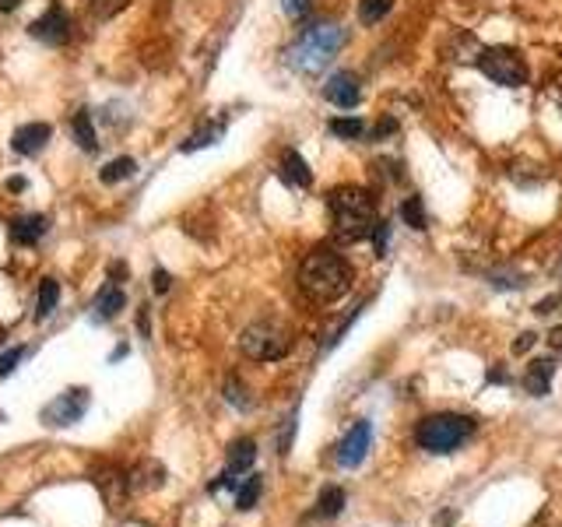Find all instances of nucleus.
Returning a JSON list of instances; mask_svg holds the SVG:
<instances>
[{
    "instance_id": "nucleus-1",
    "label": "nucleus",
    "mask_w": 562,
    "mask_h": 527,
    "mask_svg": "<svg viewBox=\"0 0 562 527\" xmlns=\"http://www.w3.org/2000/svg\"><path fill=\"white\" fill-rule=\"evenodd\" d=\"M327 211H331V229L337 243H362L373 239L380 215H376V201L366 186L344 183L327 194Z\"/></svg>"
},
{
    "instance_id": "nucleus-2",
    "label": "nucleus",
    "mask_w": 562,
    "mask_h": 527,
    "mask_svg": "<svg viewBox=\"0 0 562 527\" xmlns=\"http://www.w3.org/2000/svg\"><path fill=\"white\" fill-rule=\"evenodd\" d=\"M299 289L313 302H337L351 289V264L331 246H317L299 264Z\"/></svg>"
},
{
    "instance_id": "nucleus-3",
    "label": "nucleus",
    "mask_w": 562,
    "mask_h": 527,
    "mask_svg": "<svg viewBox=\"0 0 562 527\" xmlns=\"http://www.w3.org/2000/svg\"><path fill=\"white\" fill-rule=\"evenodd\" d=\"M341 46H344V29H341L337 21H320V25H310V29L292 43V50L285 54V60H288V67H292L295 74L317 78V74H324L327 63L341 54Z\"/></svg>"
},
{
    "instance_id": "nucleus-4",
    "label": "nucleus",
    "mask_w": 562,
    "mask_h": 527,
    "mask_svg": "<svg viewBox=\"0 0 562 527\" xmlns=\"http://www.w3.org/2000/svg\"><path fill=\"white\" fill-rule=\"evenodd\" d=\"M475 432V418L457 415V411H440L418 422L415 429V443L426 454H457Z\"/></svg>"
},
{
    "instance_id": "nucleus-5",
    "label": "nucleus",
    "mask_w": 562,
    "mask_h": 527,
    "mask_svg": "<svg viewBox=\"0 0 562 527\" xmlns=\"http://www.w3.org/2000/svg\"><path fill=\"white\" fill-rule=\"evenodd\" d=\"M239 349L246 358L253 362H278L292 349V334L278 327L275 320H260V324H250L239 338Z\"/></svg>"
},
{
    "instance_id": "nucleus-6",
    "label": "nucleus",
    "mask_w": 562,
    "mask_h": 527,
    "mask_svg": "<svg viewBox=\"0 0 562 527\" xmlns=\"http://www.w3.org/2000/svg\"><path fill=\"white\" fill-rule=\"evenodd\" d=\"M475 63L489 81H496L503 88H520L527 81V63L509 46H485V50H478Z\"/></svg>"
},
{
    "instance_id": "nucleus-7",
    "label": "nucleus",
    "mask_w": 562,
    "mask_h": 527,
    "mask_svg": "<svg viewBox=\"0 0 562 527\" xmlns=\"http://www.w3.org/2000/svg\"><path fill=\"white\" fill-rule=\"evenodd\" d=\"M92 405V394L85 387H70L63 394H56L54 401L43 408V425L50 429H63V425H74L85 418V411Z\"/></svg>"
},
{
    "instance_id": "nucleus-8",
    "label": "nucleus",
    "mask_w": 562,
    "mask_h": 527,
    "mask_svg": "<svg viewBox=\"0 0 562 527\" xmlns=\"http://www.w3.org/2000/svg\"><path fill=\"white\" fill-rule=\"evenodd\" d=\"M92 482L103 492V499L110 503V510H116L127 496H130V468L120 465H95L92 468Z\"/></svg>"
},
{
    "instance_id": "nucleus-9",
    "label": "nucleus",
    "mask_w": 562,
    "mask_h": 527,
    "mask_svg": "<svg viewBox=\"0 0 562 527\" xmlns=\"http://www.w3.org/2000/svg\"><path fill=\"white\" fill-rule=\"evenodd\" d=\"M29 32H32V39H39V43H46V46H60V43H67L70 39V14L54 4L43 18H36L32 25H29Z\"/></svg>"
},
{
    "instance_id": "nucleus-10",
    "label": "nucleus",
    "mask_w": 562,
    "mask_h": 527,
    "mask_svg": "<svg viewBox=\"0 0 562 527\" xmlns=\"http://www.w3.org/2000/svg\"><path fill=\"white\" fill-rule=\"evenodd\" d=\"M369 443H373V425L369 422H355L348 429V436L341 440V447H337V465L341 468H359L366 461V454H369Z\"/></svg>"
},
{
    "instance_id": "nucleus-11",
    "label": "nucleus",
    "mask_w": 562,
    "mask_h": 527,
    "mask_svg": "<svg viewBox=\"0 0 562 527\" xmlns=\"http://www.w3.org/2000/svg\"><path fill=\"white\" fill-rule=\"evenodd\" d=\"M324 99L337 106V110H355L359 106V99H362V88H359V78L351 74V70H337L327 78V85H324Z\"/></svg>"
},
{
    "instance_id": "nucleus-12",
    "label": "nucleus",
    "mask_w": 562,
    "mask_h": 527,
    "mask_svg": "<svg viewBox=\"0 0 562 527\" xmlns=\"http://www.w3.org/2000/svg\"><path fill=\"white\" fill-rule=\"evenodd\" d=\"M257 457V443L253 440H236L228 447V461H225V474L211 485V489H222V485H239V474L253 465Z\"/></svg>"
},
{
    "instance_id": "nucleus-13",
    "label": "nucleus",
    "mask_w": 562,
    "mask_h": 527,
    "mask_svg": "<svg viewBox=\"0 0 562 527\" xmlns=\"http://www.w3.org/2000/svg\"><path fill=\"white\" fill-rule=\"evenodd\" d=\"M50 137H54V127L50 123H25V127H18L14 130V137H11V148L18 152V155H39L46 144H50Z\"/></svg>"
},
{
    "instance_id": "nucleus-14",
    "label": "nucleus",
    "mask_w": 562,
    "mask_h": 527,
    "mask_svg": "<svg viewBox=\"0 0 562 527\" xmlns=\"http://www.w3.org/2000/svg\"><path fill=\"white\" fill-rule=\"evenodd\" d=\"M50 229V218L46 215H21V218H14L11 222V243H18V246H36L43 235Z\"/></svg>"
},
{
    "instance_id": "nucleus-15",
    "label": "nucleus",
    "mask_w": 562,
    "mask_h": 527,
    "mask_svg": "<svg viewBox=\"0 0 562 527\" xmlns=\"http://www.w3.org/2000/svg\"><path fill=\"white\" fill-rule=\"evenodd\" d=\"M123 306H127V295H123V289H120L116 282H110V285H103L99 295L92 299V320H95V324H106Z\"/></svg>"
},
{
    "instance_id": "nucleus-16",
    "label": "nucleus",
    "mask_w": 562,
    "mask_h": 527,
    "mask_svg": "<svg viewBox=\"0 0 562 527\" xmlns=\"http://www.w3.org/2000/svg\"><path fill=\"white\" fill-rule=\"evenodd\" d=\"M552 376H556V362L552 358H534L524 373V391L534 398H545L552 391Z\"/></svg>"
},
{
    "instance_id": "nucleus-17",
    "label": "nucleus",
    "mask_w": 562,
    "mask_h": 527,
    "mask_svg": "<svg viewBox=\"0 0 562 527\" xmlns=\"http://www.w3.org/2000/svg\"><path fill=\"white\" fill-rule=\"evenodd\" d=\"M166 485V468L159 461H141L130 468V492H155Z\"/></svg>"
},
{
    "instance_id": "nucleus-18",
    "label": "nucleus",
    "mask_w": 562,
    "mask_h": 527,
    "mask_svg": "<svg viewBox=\"0 0 562 527\" xmlns=\"http://www.w3.org/2000/svg\"><path fill=\"white\" fill-rule=\"evenodd\" d=\"M281 179H285L288 186H302V190L313 183V173H310L306 159H302L299 152H292V148L281 155Z\"/></svg>"
},
{
    "instance_id": "nucleus-19",
    "label": "nucleus",
    "mask_w": 562,
    "mask_h": 527,
    "mask_svg": "<svg viewBox=\"0 0 562 527\" xmlns=\"http://www.w3.org/2000/svg\"><path fill=\"white\" fill-rule=\"evenodd\" d=\"M70 130H74V141L81 152H95L99 141H95V123H92V113L88 110H78L74 119H70Z\"/></svg>"
},
{
    "instance_id": "nucleus-20",
    "label": "nucleus",
    "mask_w": 562,
    "mask_h": 527,
    "mask_svg": "<svg viewBox=\"0 0 562 527\" xmlns=\"http://www.w3.org/2000/svg\"><path fill=\"white\" fill-rule=\"evenodd\" d=\"M56 299H60V285H56V278H43V285H39V295H36V320H46L50 313H54Z\"/></svg>"
},
{
    "instance_id": "nucleus-21",
    "label": "nucleus",
    "mask_w": 562,
    "mask_h": 527,
    "mask_svg": "<svg viewBox=\"0 0 562 527\" xmlns=\"http://www.w3.org/2000/svg\"><path fill=\"white\" fill-rule=\"evenodd\" d=\"M225 134V123H208V127H201L197 134H190L186 141H183V152H197V148H211V144H219V137Z\"/></svg>"
},
{
    "instance_id": "nucleus-22",
    "label": "nucleus",
    "mask_w": 562,
    "mask_h": 527,
    "mask_svg": "<svg viewBox=\"0 0 562 527\" xmlns=\"http://www.w3.org/2000/svg\"><path fill=\"white\" fill-rule=\"evenodd\" d=\"M260 489H264L260 474H250V478L236 489V510H253V506H257V499H260Z\"/></svg>"
},
{
    "instance_id": "nucleus-23",
    "label": "nucleus",
    "mask_w": 562,
    "mask_h": 527,
    "mask_svg": "<svg viewBox=\"0 0 562 527\" xmlns=\"http://www.w3.org/2000/svg\"><path fill=\"white\" fill-rule=\"evenodd\" d=\"M134 173H137V162L123 155V159H112V162H106V166H103V173H99V179L112 186V183H120V179H130Z\"/></svg>"
},
{
    "instance_id": "nucleus-24",
    "label": "nucleus",
    "mask_w": 562,
    "mask_h": 527,
    "mask_svg": "<svg viewBox=\"0 0 562 527\" xmlns=\"http://www.w3.org/2000/svg\"><path fill=\"white\" fill-rule=\"evenodd\" d=\"M344 503H348V496H344V489H337V485H331V489H324V492H320V503H317V514H320V517H337V514L344 510Z\"/></svg>"
},
{
    "instance_id": "nucleus-25",
    "label": "nucleus",
    "mask_w": 562,
    "mask_h": 527,
    "mask_svg": "<svg viewBox=\"0 0 562 527\" xmlns=\"http://www.w3.org/2000/svg\"><path fill=\"white\" fill-rule=\"evenodd\" d=\"M393 0H362L359 4V21L362 25H376V21H384V14H391Z\"/></svg>"
},
{
    "instance_id": "nucleus-26",
    "label": "nucleus",
    "mask_w": 562,
    "mask_h": 527,
    "mask_svg": "<svg viewBox=\"0 0 562 527\" xmlns=\"http://www.w3.org/2000/svg\"><path fill=\"white\" fill-rule=\"evenodd\" d=\"M327 127H331L335 137H344V141H355V137L366 134V123H362L359 117H337V119H331Z\"/></svg>"
},
{
    "instance_id": "nucleus-27",
    "label": "nucleus",
    "mask_w": 562,
    "mask_h": 527,
    "mask_svg": "<svg viewBox=\"0 0 562 527\" xmlns=\"http://www.w3.org/2000/svg\"><path fill=\"white\" fill-rule=\"evenodd\" d=\"M401 218L411 226V229H426V208H422V197H408L404 204H401Z\"/></svg>"
},
{
    "instance_id": "nucleus-28",
    "label": "nucleus",
    "mask_w": 562,
    "mask_h": 527,
    "mask_svg": "<svg viewBox=\"0 0 562 527\" xmlns=\"http://www.w3.org/2000/svg\"><path fill=\"white\" fill-rule=\"evenodd\" d=\"M225 401H228V405H236V408H250L246 387H243L236 376H228V380H225Z\"/></svg>"
},
{
    "instance_id": "nucleus-29",
    "label": "nucleus",
    "mask_w": 562,
    "mask_h": 527,
    "mask_svg": "<svg viewBox=\"0 0 562 527\" xmlns=\"http://www.w3.org/2000/svg\"><path fill=\"white\" fill-rule=\"evenodd\" d=\"M25 351L29 349H21V345H18V349H11V351H4V355H0V376H11V373L18 369V362L25 358Z\"/></svg>"
},
{
    "instance_id": "nucleus-30",
    "label": "nucleus",
    "mask_w": 562,
    "mask_h": 527,
    "mask_svg": "<svg viewBox=\"0 0 562 527\" xmlns=\"http://www.w3.org/2000/svg\"><path fill=\"white\" fill-rule=\"evenodd\" d=\"M292 432H295V411L285 418V425H281V440H278V454H288V447H292Z\"/></svg>"
},
{
    "instance_id": "nucleus-31",
    "label": "nucleus",
    "mask_w": 562,
    "mask_h": 527,
    "mask_svg": "<svg viewBox=\"0 0 562 527\" xmlns=\"http://www.w3.org/2000/svg\"><path fill=\"white\" fill-rule=\"evenodd\" d=\"M538 345V334L534 331H524V334H517V342H513V355H524V351H531Z\"/></svg>"
},
{
    "instance_id": "nucleus-32",
    "label": "nucleus",
    "mask_w": 562,
    "mask_h": 527,
    "mask_svg": "<svg viewBox=\"0 0 562 527\" xmlns=\"http://www.w3.org/2000/svg\"><path fill=\"white\" fill-rule=\"evenodd\" d=\"M285 14L295 18V21L306 18V14H310V0H285Z\"/></svg>"
},
{
    "instance_id": "nucleus-33",
    "label": "nucleus",
    "mask_w": 562,
    "mask_h": 527,
    "mask_svg": "<svg viewBox=\"0 0 562 527\" xmlns=\"http://www.w3.org/2000/svg\"><path fill=\"white\" fill-rule=\"evenodd\" d=\"M373 239H376V257H384V253H387V243H391V226L380 222L376 233H373Z\"/></svg>"
},
{
    "instance_id": "nucleus-34",
    "label": "nucleus",
    "mask_w": 562,
    "mask_h": 527,
    "mask_svg": "<svg viewBox=\"0 0 562 527\" xmlns=\"http://www.w3.org/2000/svg\"><path fill=\"white\" fill-rule=\"evenodd\" d=\"M152 285H155V292H159V295L169 292V271H162V268H159V271H155V278H152Z\"/></svg>"
},
{
    "instance_id": "nucleus-35",
    "label": "nucleus",
    "mask_w": 562,
    "mask_h": 527,
    "mask_svg": "<svg viewBox=\"0 0 562 527\" xmlns=\"http://www.w3.org/2000/svg\"><path fill=\"white\" fill-rule=\"evenodd\" d=\"M137 331H141V334H145V338H148V334H152V320H148V306H145V309H141V313H137Z\"/></svg>"
},
{
    "instance_id": "nucleus-36",
    "label": "nucleus",
    "mask_w": 562,
    "mask_h": 527,
    "mask_svg": "<svg viewBox=\"0 0 562 527\" xmlns=\"http://www.w3.org/2000/svg\"><path fill=\"white\" fill-rule=\"evenodd\" d=\"M130 271H127V264H120V260H112L110 264V278H127Z\"/></svg>"
},
{
    "instance_id": "nucleus-37",
    "label": "nucleus",
    "mask_w": 562,
    "mask_h": 527,
    "mask_svg": "<svg viewBox=\"0 0 562 527\" xmlns=\"http://www.w3.org/2000/svg\"><path fill=\"white\" fill-rule=\"evenodd\" d=\"M21 7V0H0V14H7V11H18Z\"/></svg>"
},
{
    "instance_id": "nucleus-38",
    "label": "nucleus",
    "mask_w": 562,
    "mask_h": 527,
    "mask_svg": "<svg viewBox=\"0 0 562 527\" xmlns=\"http://www.w3.org/2000/svg\"><path fill=\"white\" fill-rule=\"evenodd\" d=\"M7 186H11V190H14V194H18V190H25V179H21V176H14V179H11V183H7Z\"/></svg>"
},
{
    "instance_id": "nucleus-39",
    "label": "nucleus",
    "mask_w": 562,
    "mask_h": 527,
    "mask_svg": "<svg viewBox=\"0 0 562 527\" xmlns=\"http://www.w3.org/2000/svg\"><path fill=\"white\" fill-rule=\"evenodd\" d=\"M123 355H127V345H120V349H112L110 358H112V362H116V358H123Z\"/></svg>"
},
{
    "instance_id": "nucleus-40",
    "label": "nucleus",
    "mask_w": 562,
    "mask_h": 527,
    "mask_svg": "<svg viewBox=\"0 0 562 527\" xmlns=\"http://www.w3.org/2000/svg\"><path fill=\"white\" fill-rule=\"evenodd\" d=\"M552 345L562 351V331H556V334H552Z\"/></svg>"
},
{
    "instance_id": "nucleus-41",
    "label": "nucleus",
    "mask_w": 562,
    "mask_h": 527,
    "mask_svg": "<svg viewBox=\"0 0 562 527\" xmlns=\"http://www.w3.org/2000/svg\"><path fill=\"white\" fill-rule=\"evenodd\" d=\"M559 110H562V88H559Z\"/></svg>"
}]
</instances>
